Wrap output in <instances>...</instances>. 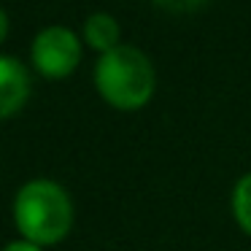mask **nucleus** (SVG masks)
Segmentation results:
<instances>
[{
	"mask_svg": "<svg viewBox=\"0 0 251 251\" xmlns=\"http://www.w3.org/2000/svg\"><path fill=\"white\" fill-rule=\"evenodd\" d=\"M159 6L170 8V11H192L202 3V0H157Z\"/></svg>",
	"mask_w": 251,
	"mask_h": 251,
	"instance_id": "7",
	"label": "nucleus"
},
{
	"mask_svg": "<svg viewBox=\"0 0 251 251\" xmlns=\"http://www.w3.org/2000/svg\"><path fill=\"white\" fill-rule=\"evenodd\" d=\"M84 35H87V44L95 46L98 51H103V54L119 46L116 44L119 41V25L108 14H92L84 25Z\"/></svg>",
	"mask_w": 251,
	"mask_h": 251,
	"instance_id": "5",
	"label": "nucleus"
},
{
	"mask_svg": "<svg viewBox=\"0 0 251 251\" xmlns=\"http://www.w3.org/2000/svg\"><path fill=\"white\" fill-rule=\"evenodd\" d=\"M98 92L116 108H138L154 92V68L135 46H116L100 54L95 68Z\"/></svg>",
	"mask_w": 251,
	"mask_h": 251,
	"instance_id": "2",
	"label": "nucleus"
},
{
	"mask_svg": "<svg viewBox=\"0 0 251 251\" xmlns=\"http://www.w3.org/2000/svg\"><path fill=\"white\" fill-rule=\"evenodd\" d=\"M81 60V46L73 30L62 25L44 27L33 41V62L44 76L49 78H65Z\"/></svg>",
	"mask_w": 251,
	"mask_h": 251,
	"instance_id": "3",
	"label": "nucleus"
},
{
	"mask_svg": "<svg viewBox=\"0 0 251 251\" xmlns=\"http://www.w3.org/2000/svg\"><path fill=\"white\" fill-rule=\"evenodd\" d=\"M14 219L19 232L30 243H57L73 224V205L68 192L57 181L35 178L17 192Z\"/></svg>",
	"mask_w": 251,
	"mask_h": 251,
	"instance_id": "1",
	"label": "nucleus"
},
{
	"mask_svg": "<svg viewBox=\"0 0 251 251\" xmlns=\"http://www.w3.org/2000/svg\"><path fill=\"white\" fill-rule=\"evenodd\" d=\"M232 208H235V219H238V224L246 229V232H251V173H246L243 178L235 184Z\"/></svg>",
	"mask_w": 251,
	"mask_h": 251,
	"instance_id": "6",
	"label": "nucleus"
},
{
	"mask_svg": "<svg viewBox=\"0 0 251 251\" xmlns=\"http://www.w3.org/2000/svg\"><path fill=\"white\" fill-rule=\"evenodd\" d=\"M6 33H8V17H6V11L0 8V41L6 38Z\"/></svg>",
	"mask_w": 251,
	"mask_h": 251,
	"instance_id": "9",
	"label": "nucleus"
},
{
	"mask_svg": "<svg viewBox=\"0 0 251 251\" xmlns=\"http://www.w3.org/2000/svg\"><path fill=\"white\" fill-rule=\"evenodd\" d=\"M3 251H41L38 243H30V240H11Z\"/></svg>",
	"mask_w": 251,
	"mask_h": 251,
	"instance_id": "8",
	"label": "nucleus"
},
{
	"mask_svg": "<svg viewBox=\"0 0 251 251\" xmlns=\"http://www.w3.org/2000/svg\"><path fill=\"white\" fill-rule=\"evenodd\" d=\"M30 95L27 68L14 57H0V119L17 114Z\"/></svg>",
	"mask_w": 251,
	"mask_h": 251,
	"instance_id": "4",
	"label": "nucleus"
}]
</instances>
